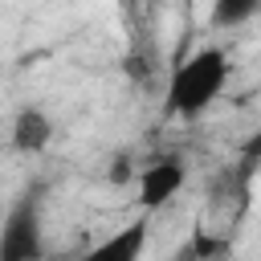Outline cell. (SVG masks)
<instances>
[{
	"instance_id": "cell-1",
	"label": "cell",
	"mask_w": 261,
	"mask_h": 261,
	"mask_svg": "<svg viewBox=\"0 0 261 261\" xmlns=\"http://www.w3.org/2000/svg\"><path fill=\"white\" fill-rule=\"evenodd\" d=\"M224 82H228V53L224 49L212 45V49L192 53L188 61L175 65V73L167 82V114H175V118L204 114L220 98Z\"/></svg>"
},
{
	"instance_id": "cell-2",
	"label": "cell",
	"mask_w": 261,
	"mask_h": 261,
	"mask_svg": "<svg viewBox=\"0 0 261 261\" xmlns=\"http://www.w3.org/2000/svg\"><path fill=\"white\" fill-rule=\"evenodd\" d=\"M29 257H41V196L37 192H24L0 228V261H29Z\"/></svg>"
},
{
	"instance_id": "cell-3",
	"label": "cell",
	"mask_w": 261,
	"mask_h": 261,
	"mask_svg": "<svg viewBox=\"0 0 261 261\" xmlns=\"http://www.w3.org/2000/svg\"><path fill=\"white\" fill-rule=\"evenodd\" d=\"M184 179H188V171H184V163H179L175 155L147 163V167L139 171V208H143V212L163 208V204L184 188Z\"/></svg>"
},
{
	"instance_id": "cell-4",
	"label": "cell",
	"mask_w": 261,
	"mask_h": 261,
	"mask_svg": "<svg viewBox=\"0 0 261 261\" xmlns=\"http://www.w3.org/2000/svg\"><path fill=\"white\" fill-rule=\"evenodd\" d=\"M49 139H53L49 114L37 110V106H24V110L16 114V122H12V147H16L20 155H41V151L49 147Z\"/></svg>"
},
{
	"instance_id": "cell-5",
	"label": "cell",
	"mask_w": 261,
	"mask_h": 261,
	"mask_svg": "<svg viewBox=\"0 0 261 261\" xmlns=\"http://www.w3.org/2000/svg\"><path fill=\"white\" fill-rule=\"evenodd\" d=\"M143 245H147V220H135L130 228H118L110 241H102L94 249V257H122V261H130V257L143 253Z\"/></svg>"
},
{
	"instance_id": "cell-6",
	"label": "cell",
	"mask_w": 261,
	"mask_h": 261,
	"mask_svg": "<svg viewBox=\"0 0 261 261\" xmlns=\"http://www.w3.org/2000/svg\"><path fill=\"white\" fill-rule=\"evenodd\" d=\"M253 16H257V0H212V12H208L212 29H237Z\"/></svg>"
},
{
	"instance_id": "cell-7",
	"label": "cell",
	"mask_w": 261,
	"mask_h": 261,
	"mask_svg": "<svg viewBox=\"0 0 261 261\" xmlns=\"http://www.w3.org/2000/svg\"><path fill=\"white\" fill-rule=\"evenodd\" d=\"M257 20H261V0H257Z\"/></svg>"
}]
</instances>
